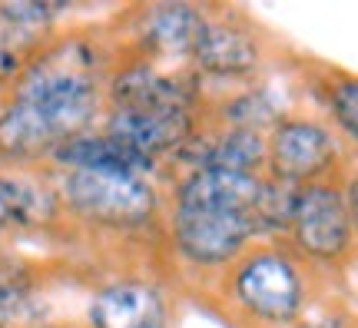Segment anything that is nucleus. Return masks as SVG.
<instances>
[{
    "mask_svg": "<svg viewBox=\"0 0 358 328\" xmlns=\"http://www.w3.org/2000/svg\"><path fill=\"white\" fill-rule=\"evenodd\" d=\"M179 163L189 169H226L245 176L268 173V133L232 127H199V133L176 152Z\"/></svg>",
    "mask_w": 358,
    "mask_h": 328,
    "instance_id": "1a4fd4ad",
    "label": "nucleus"
},
{
    "mask_svg": "<svg viewBox=\"0 0 358 328\" xmlns=\"http://www.w3.org/2000/svg\"><path fill=\"white\" fill-rule=\"evenodd\" d=\"M289 113V106H282V100L268 87L249 83L229 93L226 100L216 103V127H232V129H256V133H268Z\"/></svg>",
    "mask_w": 358,
    "mask_h": 328,
    "instance_id": "2eb2a0df",
    "label": "nucleus"
},
{
    "mask_svg": "<svg viewBox=\"0 0 358 328\" xmlns=\"http://www.w3.org/2000/svg\"><path fill=\"white\" fill-rule=\"evenodd\" d=\"M10 219H7V209H3V199H0V226H7Z\"/></svg>",
    "mask_w": 358,
    "mask_h": 328,
    "instance_id": "412c9836",
    "label": "nucleus"
},
{
    "mask_svg": "<svg viewBox=\"0 0 358 328\" xmlns=\"http://www.w3.org/2000/svg\"><path fill=\"white\" fill-rule=\"evenodd\" d=\"M50 156L64 169H106V173H129V176L150 179L156 173V159L129 150L127 143L113 139L106 129H87L80 136L57 143Z\"/></svg>",
    "mask_w": 358,
    "mask_h": 328,
    "instance_id": "f8f14e48",
    "label": "nucleus"
},
{
    "mask_svg": "<svg viewBox=\"0 0 358 328\" xmlns=\"http://www.w3.org/2000/svg\"><path fill=\"white\" fill-rule=\"evenodd\" d=\"M345 199H348V213H352V226H355V239H358V163L348 169L345 176Z\"/></svg>",
    "mask_w": 358,
    "mask_h": 328,
    "instance_id": "aec40b11",
    "label": "nucleus"
},
{
    "mask_svg": "<svg viewBox=\"0 0 358 328\" xmlns=\"http://www.w3.org/2000/svg\"><path fill=\"white\" fill-rule=\"evenodd\" d=\"M348 169L342 136L329 120L315 113L289 110L268 129V176L312 186V183H345Z\"/></svg>",
    "mask_w": 358,
    "mask_h": 328,
    "instance_id": "7ed1b4c3",
    "label": "nucleus"
},
{
    "mask_svg": "<svg viewBox=\"0 0 358 328\" xmlns=\"http://www.w3.org/2000/svg\"><path fill=\"white\" fill-rule=\"evenodd\" d=\"M106 97L113 106H189L199 103L196 70H166L156 60H136L110 76Z\"/></svg>",
    "mask_w": 358,
    "mask_h": 328,
    "instance_id": "6e6552de",
    "label": "nucleus"
},
{
    "mask_svg": "<svg viewBox=\"0 0 358 328\" xmlns=\"http://www.w3.org/2000/svg\"><path fill=\"white\" fill-rule=\"evenodd\" d=\"M285 242L319 272L345 269L358 255L355 226L348 213L345 183H312L295 196Z\"/></svg>",
    "mask_w": 358,
    "mask_h": 328,
    "instance_id": "f03ea898",
    "label": "nucleus"
},
{
    "mask_svg": "<svg viewBox=\"0 0 358 328\" xmlns=\"http://www.w3.org/2000/svg\"><path fill=\"white\" fill-rule=\"evenodd\" d=\"M315 276L285 239H256L222 272V299L245 328H299L315 308Z\"/></svg>",
    "mask_w": 358,
    "mask_h": 328,
    "instance_id": "f257e3e1",
    "label": "nucleus"
},
{
    "mask_svg": "<svg viewBox=\"0 0 358 328\" xmlns=\"http://www.w3.org/2000/svg\"><path fill=\"white\" fill-rule=\"evenodd\" d=\"M206 20H209V13L203 7H192V3H156V7H150L136 24L146 60H156V64L186 60V64H192V53H196V43L203 37Z\"/></svg>",
    "mask_w": 358,
    "mask_h": 328,
    "instance_id": "9d476101",
    "label": "nucleus"
},
{
    "mask_svg": "<svg viewBox=\"0 0 358 328\" xmlns=\"http://www.w3.org/2000/svg\"><path fill=\"white\" fill-rule=\"evenodd\" d=\"M93 328H166V305L153 285L116 282L93 295L90 302Z\"/></svg>",
    "mask_w": 358,
    "mask_h": 328,
    "instance_id": "ddd939ff",
    "label": "nucleus"
},
{
    "mask_svg": "<svg viewBox=\"0 0 358 328\" xmlns=\"http://www.w3.org/2000/svg\"><path fill=\"white\" fill-rule=\"evenodd\" d=\"M57 10L60 7H53V3H34V0L3 3L0 7V34L20 40V43H30V40H37L53 24Z\"/></svg>",
    "mask_w": 358,
    "mask_h": 328,
    "instance_id": "a211bd4d",
    "label": "nucleus"
},
{
    "mask_svg": "<svg viewBox=\"0 0 358 328\" xmlns=\"http://www.w3.org/2000/svg\"><path fill=\"white\" fill-rule=\"evenodd\" d=\"M103 129L143 156L179 152L199 133L196 110L189 106H110Z\"/></svg>",
    "mask_w": 358,
    "mask_h": 328,
    "instance_id": "0eeeda50",
    "label": "nucleus"
},
{
    "mask_svg": "<svg viewBox=\"0 0 358 328\" xmlns=\"http://www.w3.org/2000/svg\"><path fill=\"white\" fill-rule=\"evenodd\" d=\"M0 199H3L7 219L20 226H37L53 215V192L24 179H0Z\"/></svg>",
    "mask_w": 358,
    "mask_h": 328,
    "instance_id": "f3484780",
    "label": "nucleus"
},
{
    "mask_svg": "<svg viewBox=\"0 0 358 328\" xmlns=\"http://www.w3.org/2000/svg\"><path fill=\"white\" fill-rule=\"evenodd\" d=\"M60 199L66 209L96 226L133 229L150 222L156 213V192L150 179L106 169H64Z\"/></svg>",
    "mask_w": 358,
    "mask_h": 328,
    "instance_id": "20e7f679",
    "label": "nucleus"
},
{
    "mask_svg": "<svg viewBox=\"0 0 358 328\" xmlns=\"http://www.w3.org/2000/svg\"><path fill=\"white\" fill-rule=\"evenodd\" d=\"M169 239L176 252L196 269H229L239 255L262 239L256 219L249 213H219L176 206L169 213Z\"/></svg>",
    "mask_w": 358,
    "mask_h": 328,
    "instance_id": "39448f33",
    "label": "nucleus"
},
{
    "mask_svg": "<svg viewBox=\"0 0 358 328\" xmlns=\"http://www.w3.org/2000/svg\"><path fill=\"white\" fill-rule=\"evenodd\" d=\"M266 40L252 24L239 17H209L192 53V70L209 80L245 83L266 66Z\"/></svg>",
    "mask_w": 358,
    "mask_h": 328,
    "instance_id": "423d86ee",
    "label": "nucleus"
},
{
    "mask_svg": "<svg viewBox=\"0 0 358 328\" xmlns=\"http://www.w3.org/2000/svg\"><path fill=\"white\" fill-rule=\"evenodd\" d=\"M20 47H24L20 40L0 34V83H7L20 73Z\"/></svg>",
    "mask_w": 358,
    "mask_h": 328,
    "instance_id": "6ab92c4d",
    "label": "nucleus"
},
{
    "mask_svg": "<svg viewBox=\"0 0 358 328\" xmlns=\"http://www.w3.org/2000/svg\"><path fill=\"white\" fill-rule=\"evenodd\" d=\"M266 176H245L226 169H186L176 183V206L219 209V213H249L256 209Z\"/></svg>",
    "mask_w": 358,
    "mask_h": 328,
    "instance_id": "9b49d317",
    "label": "nucleus"
},
{
    "mask_svg": "<svg viewBox=\"0 0 358 328\" xmlns=\"http://www.w3.org/2000/svg\"><path fill=\"white\" fill-rule=\"evenodd\" d=\"M306 80L308 87L315 90L335 133L358 150V73L342 70V66L312 64Z\"/></svg>",
    "mask_w": 358,
    "mask_h": 328,
    "instance_id": "4468645a",
    "label": "nucleus"
},
{
    "mask_svg": "<svg viewBox=\"0 0 358 328\" xmlns=\"http://www.w3.org/2000/svg\"><path fill=\"white\" fill-rule=\"evenodd\" d=\"M0 146L7 152L27 156V152L53 150L57 146V133L47 123V116L30 103H13L7 113L0 116Z\"/></svg>",
    "mask_w": 358,
    "mask_h": 328,
    "instance_id": "dca6fc26",
    "label": "nucleus"
}]
</instances>
